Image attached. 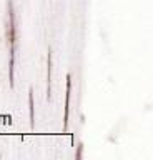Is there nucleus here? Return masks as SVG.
I'll list each match as a JSON object with an SVG mask.
<instances>
[{"mask_svg": "<svg viewBox=\"0 0 153 160\" xmlns=\"http://www.w3.org/2000/svg\"><path fill=\"white\" fill-rule=\"evenodd\" d=\"M7 40H8V47L10 50H15V40H17V33H15V14H13V5L8 0L7 2Z\"/></svg>", "mask_w": 153, "mask_h": 160, "instance_id": "nucleus-1", "label": "nucleus"}, {"mask_svg": "<svg viewBox=\"0 0 153 160\" xmlns=\"http://www.w3.org/2000/svg\"><path fill=\"white\" fill-rule=\"evenodd\" d=\"M70 95H72V77L67 75V93H65V114H63V130L68 129L70 119Z\"/></svg>", "mask_w": 153, "mask_h": 160, "instance_id": "nucleus-2", "label": "nucleus"}, {"mask_svg": "<svg viewBox=\"0 0 153 160\" xmlns=\"http://www.w3.org/2000/svg\"><path fill=\"white\" fill-rule=\"evenodd\" d=\"M52 50H48V57H47V100H50L52 97Z\"/></svg>", "mask_w": 153, "mask_h": 160, "instance_id": "nucleus-3", "label": "nucleus"}, {"mask_svg": "<svg viewBox=\"0 0 153 160\" xmlns=\"http://www.w3.org/2000/svg\"><path fill=\"white\" fill-rule=\"evenodd\" d=\"M28 107H30V125H35V105H33V92H28Z\"/></svg>", "mask_w": 153, "mask_h": 160, "instance_id": "nucleus-4", "label": "nucleus"}]
</instances>
